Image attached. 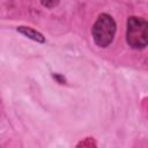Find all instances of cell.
Returning a JSON list of instances; mask_svg holds the SVG:
<instances>
[{"instance_id":"obj_1","label":"cell","mask_w":148,"mask_h":148,"mask_svg":"<svg viewBox=\"0 0 148 148\" xmlns=\"http://www.w3.org/2000/svg\"><path fill=\"white\" fill-rule=\"evenodd\" d=\"M116 34V23L113 18L108 14L98 16L92 27V37L98 46L106 47L113 40Z\"/></svg>"},{"instance_id":"obj_3","label":"cell","mask_w":148,"mask_h":148,"mask_svg":"<svg viewBox=\"0 0 148 148\" xmlns=\"http://www.w3.org/2000/svg\"><path fill=\"white\" fill-rule=\"evenodd\" d=\"M17 30H18L20 32H22L23 35H25V36H28V37H30V38H32L34 40H37V42H44V37H43L39 32L35 31V30L31 29V28L20 27V28H17Z\"/></svg>"},{"instance_id":"obj_2","label":"cell","mask_w":148,"mask_h":148,"mask_svg":"<svg viewBox=\"0 0 148 148\" xmlns=\"http://www.w3.org/2000/svg\"><path fill=\"white\" fill-rule=\"evenodd\" d=\"M127 43L134 49H142L148 40V23L146 20L132 16L127 21Z\"/></svg>"}]
</instances>
